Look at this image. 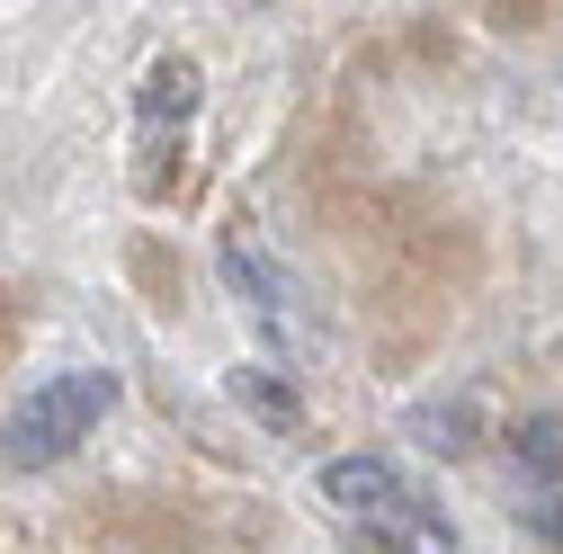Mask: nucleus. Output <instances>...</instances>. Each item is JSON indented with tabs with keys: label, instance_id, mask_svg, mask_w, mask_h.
<instances>
[{
	"label": "nucleus",
	"instance_id": "f257e3e1",
	"mask_svg": "<svg viewBox=\"0 0 563 554\" xmlns=\"http://www.w3.org/2000/svg\"><path fill=\"white\" fill-rule=\"evenodd\" d=\"M108 402H117V376H108V367H63L54 385H36V394L10 411V465H54V456H73V447L99 430Z\"/></svg>",
	"mask_w": 563,
	"mask_h": 554
},
{
	"label": "nucleus",
	"instance_id": "7ed1b4c3",
	"mask_svg": "<svg viewBox=\"0 0 563 554\" xmlns=\"http://www.w3.org/2000/svg\"><path fill=\"white\" fill-rule=\"evenodd\" d=\"M367 536H376L385 554H456V528L439 519V501L420 492V483H411L394 510H376V519H367Z\"/></svg>",
	"mask_w": 563,
	"mask_h": 554
},
{
	"label": "nucleus",
	"instance_id": "423d86ee",
	"mask_svg": "<svg viewBox=\"0 0 563 554\" xmlns=\"http://www.w3.org/2000/svg\"><path fill=\"white\" fill-rule=\"evenodd\" d=\"M528 519H537V536H545V545H563V483H545Z\"/></svg>",
	"mask_w": 563,
	"mask_h": 554
},
{
	"label": "nucleus",
	"instance_id": "f03ea898",
	"mask_svg": "<svg viewBox=\"0 0 563 554\" xmlns=\"http://www.w3.org/2000/svg\"><path fill=\"white\" fill-rule=\"evenodd\" d=\"M224 277H233V287L251 296V313L268 322V340H287V350H296V340H305V313H296V277L277 268V251H268L251 224H233V233H224Z\"/></svg>",
	"mask_w": 563,
	"mask_h": 554
},
{
	"label": "nucleus",
	"instance_id": "39448f33",
	"mask_svg": "<svg viewBox=\"0 0 563 554\" xmlns=\"http://www.w3.org/2000/svg\"><path fill=\"white\" fill-rule=\"evenodd\" d=\"M519 465H528V474H545V483H563V421L519 430Z\"/></svg>",
	"mask_w": 563,
	"mask_h": 554
},
{
	"label": "nucleus",
	"instance_id": "20e7f679",
	"mask_svg": "<svg viewBox=\"0 0 563 554\" xmlns=\"http://www.w3.org/2000/svg\"><path fill=\"white\" fill-rule=\"evenodd\" d=\"M188 108H197V63H153L144 117H188Z\"/></svg>",
	"mask_w": 563,
	"mask_h": 554
}]
</instances>
